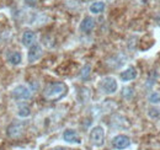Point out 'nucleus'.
<instances>
[{"instance_id":"obj_9","label":"nucleus","mask_w":160,"mask_h":150,"mask_svg":"<svg viewBox=\"0 0 160 150\" xmlns=\"http://www.w3.org/2000/svg\"><path fill=\"white\" fill-rule=\"evenodd\" d=\"M36 41H37V35L33 32V31H25L21 36V43L23 47H32L33 44H36Z\"/></svg>"},{"instance_id":"obj_12","label":"nucleus","mask_w":160,"mask_h":150,"mask_svg":"<svg viewBox=\"0 0 160 150\" xmlns=\"http://www.w3.org/2000/svg\"><path fill=\"white\" fill-rule=\"evenodd\" d=\"M16 116L21 118V119H25V118H28L31 116V108L26 103H20L18 106V111H16Z\"/></svg>"},{"instance_id":"obj_4","label":"nucleus","mask_w":160,"mask_h":150,"mask_svg":"<svg viewBox=\"0 0 160 150\" xmlns=\"http://www.w3.org/2000/svg\"><path fill=\"white\" fill-rule=\"evenodd\" d=\"M31 96H32L31 89H30L27 85H23V84L16 85V86L11 90V97H12L14 100H18V101H26V100H30Z\"/></svg>"},{"instance_id":"obj_17","label":"nucleus","mask_w":160,"mask_h":150,"mask_svg":"<svg viewBox=\"0 0 160 150\" xmlns=\"http://www.w3.org/2000/svg\"><path fill=\"white\" fill-rule=\"evenodd\" d=\"M90 72H91V65H90V64L84 65V68H82V70H81V73H80V78H81V79H88L89 75H90Z\"/></svg>"},{"instance_id":"obj_6","label":"nucleus","mask_w":160,"mask_h":150,"mask_svg":"<svg viewBox=\"0 0 160 150\" xmlns=\"http://www.w3.org/2000/svg\"><path fill=\"white\" fill-rule=\"evenodd\" d=\"M23 131H25V124H23V122L14 121V122H11V123L8 126V128H6V135H8L9 138L15 139V138L21 137V135L23 134Z\"/></svg>"},{"instance_id":"obj_10","label":"nucleus","mask_w":160,"mask_h":150,"mask_svg":"<svg viewBox=\"0 0 160 150\" xmlns=\"http://www.w3.org/2000/svg\"><path fill=\"white\" fill-rule=\"evenodd\" d=\"M137 76H138V72H137L136 67L131 65V67L126 68L123 72H121L120 79L122 80V81H123V82H128V81H132V80H134Z\"/></svg>"},{"instance_id":"obj_13","label":"nucleus","mask_w":160,"mask_h":150,"mask_svg":"<svg viewBox=\"0 0 160 150\" xmlns=\"http://www.w3.org/2000/svg\"><path fill=\"white\" fill-rule=\"evenodd\" d=\"M105 8H106V4H105L103 1H95V2H92V4L90 5L89 10H90L91 14H94V15H99V14H101V12H103Z\"/></svg>"},{"instance_id":"obj_14","label":"nucleus","mask_w":160,"mask_h":150,"mask_svg":"<svg viewBox=\"0 0 160 150\" xmlns=\"http://www.w3.org/2000/svg\"><path fill=\"white\" fill-rule=\"evenodd\" d=\"M8 62L11 64V65H20L21 62H22V54L20 52H11L9 53L8 56Z\"/></svg>"},{"instance_id":"obj_7","label":"nucleus","mask_w":160,"mask_h":150,"mask_svg":"<svg viewBox=\"0 0 160 150\" xmlns=\"http://www.w3.org/2000/svg\"><path fill=\"white\" fill-rule=\"evenodd\" d=\"M62 138L68 144H73V145L81 144V137L79 135V133L75 129H72V128H68V129H65V131L63 132Z\"/></svg>"},{"instance_id":"obj_5","label":"nucleus","mask_w":160,"mask_h":150,"mask_svg":"<svg viewBox=\"0 0 160 150\" xmlns=\"http://www.w3.org/2000/svg\"><path fill=\"white\" fill-rule=\"evenodd\" d=\"M131 144H132V140L126 134H117L111 140V145L115 150H124L129 148Z\"/></svg>"},{"instance_id":"obj_16","label":"nucleus","mask_w":160,"mask_h":150,"mask_svg":"<svg viewBox=\"0 0 160 150\" xmlns=\"http://www.w3.org/2000/svg\"><path fill=\"white\" fill-rule=\"evenodd\" d=\"M148 117L152 118V119H157V118H160V107H150L148 108Z\"/></svg>"},{"instance_id":"obj_19","label":"nucleus","mask_w":160,"mask_h":150,"mask_svg":"<svg viewBox=\"0 0 160 150\" xmlns=\"http://www.w3.org/2000/svg\"><path fill=\"white\" fill-rule=\"evenodd\" d=\"M25 1H26V4H27L28 6H35L36 2H37V0H25Z\"/></svg>"},{"instance_id":"obj_1","label":"nucleus","mask_w":160,"mask_h":150,"mask_svg":"<svg viewBox=\"0 0 160 150\" xmlns=\"http://www.w3.org/2000/svg\"><path fill=\"white\" fill-rule=\"evenodd\" d=\"M68 85L65 82L57 81V82H51L48 84L44 90H43V97L48 101H60L62 98H64L68 95Z\"/></svg>"},{"instance_id":"obj_20","label":"nucleus","mask_w":160,"mask_h":150,"mask_svg":"<svg viewBox=\"0 0 160 150\" xmlns=\"http://www.w3.org/2000/svg\"><path fill=\"white\" fill-rule=\"evenodd\" d=\"M49 150H67L65 148H63V147H56V148H52V149Z\"/></svg>"},{"instance_id":"obj_3","label":"nucleus","mask_w":160,"mask_h":150,"mask_svg":"<svg viewBox=\"0 0 160 150\" xmlns=\"http://www.w3.org/2000/svg\"><path fill=\"white\" fill-rule=\"evenodd\" d=\"M101 91L105 95H113L118 90V81L113 76H105L100 82Z\"/></svg>"},{"instance_id":"obj_8","label":"nucleus","mask_w":160,"mask_h":150,"mask_svg":"<svg viewBox=\"0 0 160 150\" xmlns=\"http://www.w3.org/2000/svg\"><path fill=\"white\" fill-rule=\"evenodd\" d=\"M43 57V48L41 47L40 44H33L32 47H30L28 49V53H27V60L28 63H36L38 62L41 58Z\"/></svg>"},{"instance_id":"obj_18","label":"nucleus","mask_w":160,"mask_h":150,"mask_svg":"<svg viewBox=\"0 0 160 150\" xmlns=\"http://www.w3.org/2000/svg\"><path fill=\"white\" fill-rule=\"evenodd\" d=\"M133 95H134V91H133L132 88H126V89L123 90V97H124V98H128V100H129Z\"/></svg>"},{"instance_id":"obj_11","label":"nucleus","mask_w":160,"mask_h":150,"mask_svg":"<svg viewBox=\"0 0 160 150\" xmlns=\"http://www.w3.org/2000/svg\"><path fill=\"white\" fill-rule=\"evenodd\" d=\"M95 20L92 19L91 16H85L84 19L81 20V22H80V31L81 32H84V33H90L94 28H95Z\"/></svg>"},{"instance_id":"obj_15","label":"nucleus","mask_w":160,"mask_h":150,"mask_svg":"<svg viewBox=\"0 0 160 150\" xmlns=\"http://www.w3.org/2000/svg\"><path fill=\"white\" fill-rule=\"evenodd\" d=\"M148 101L153 105H159L160 103V92L159 91H153L148 96Z\"/></svg>"},{"instance_id":"obj_2","label":"nucleus","mask_w":160,"mask_h":150,"mask_svg":"<svg viewBox=\"0 0 160 150\" xmlns=\"http://www.w3.org/2000/svg\"><path fill=\"white\" fill-rule=\"evenodd\" d=\"M105 138H106V132L102 126H95L90 129L89 139L95 148H102L105 145Z\"/></svg>"}]
</instances>
